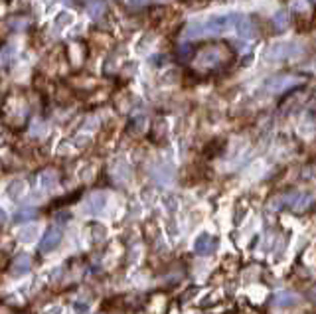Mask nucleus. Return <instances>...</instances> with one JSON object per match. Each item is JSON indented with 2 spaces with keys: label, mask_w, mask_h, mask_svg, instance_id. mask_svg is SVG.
<instances>
[{
  "label": "nucleus",
  "mask_w": 316,
  "mask_h": 314,
  "mask_svg": "<svg viewBox=\"0 0 316 314\" xmlns=\"http://www.w3.org/2000/svg\"><path fill=\"white\" fill-rule=\"evenodd\" d=\"M30 269H32V259H30V255H26V253L18 255L14 261H12V265H10V273H12L14 277H22V275H26Z\"/></svg>",
  "instance_id": "nucleus-7"
},
{
  "label": "nucleus",
  "mask_w": 316,
  "mask_h": 314,
  "mask_svg": "<svg viewBox=\"0 0 316 314\" xmlns=\"http://www.w3.org/2000/svg\"><path fill=\"white\" fill-rule=\"evenodd\" d=\"M14 54H16L14 45H8V47H6V50H4L2 54H0V61H2V63H10V61H12V56H14Z\"/></svg>",
  "instance_id": "nucleus-16"
},
{
  "label": "nucleus",
  "mask_w": 316,
  "mask_h": 314,
  "mask_svg": "<svg viewBox=\"0 0 316 314\" xmlns=\"http://www.w3.org/2000/svg\"><path fill=\"white\" fill-rule=\"evenodd\" d=\"M44 314H61V306H54V308H50V310H45Z\"/></svg>",
  "instance_id": "nucleus-19"
},
{
  "label": "nucleus",
  "mask_w": 316,
  "mask_h": 314,
  "mask_svg": "<svg viewBox=\"0 0 316 314\" xmlns=\"http://www.w3.org/2000/svg\"><path fill=\"white\" fill-rule=\"evenodd\" d=\"M36 233H38V231H36V227H26V229H22V231H20V239L22 241H32L34 237H36Z\"/></svg>",
  "instance_id": "nucleus-17"
},
{
  "label": "nucleus",
  "mask_w": 316,
  "mask_h": 314,
  "mask_svg": "<svg viewBox=\"0 0 316 314\" xmlns=\"http://www.w3.org/2000/svg\"><path fill=\"white\" fill-rule=\"evenodd\" d=\"M40 184H42L44 190H52V188H56V186H58V172H56V170H45V172H42V176H40Z\"/></svg>",
  "instance_id": "nucleus-10"
},
{
  "label": "nucleus",
  "mask_w": 316,
  "mask_h": 314,
  "mask_svg": "<svg viewBox=\"0 0 316 314\" xmlns=\"http://www.w3.org/2000/svg\"><path fill=\"white\" fill-rule=\"evenodd\" d=\"M241 20V14L237 12H231V14H217V16H210L206 20H200L190 24L184 36L186 38H206V36H220V34H226L231 28L237 26V22Z\"/></svg>",
  "instance_id": "nucleus-2"
},
{
  "label": "nucleus",
  "mask_w": 316,
  "mask_h": 314,
  "mask_svg": "<svg viewBox=\"0 0 316 314\" xmlns=\"http://www.w3.org/2000/svg\"><path fill=\"white\" fill-rule=\"evenodd\" d=\"M6 115L8 119L16 120V123H24L26 119V101L20 97H10L8 105H6Z\"/></svg>",
  "instance_id": "nucleus-4"
},
{
  "label": "nucleus",
  "mask_w": 316,
  "mask_h": 314,
  "mask_svg": "<svg viewBox=\"0 0 316 314\" xmlns=\"http://www.w3.org/2000/svg\"><path fill=\"white\" fill-rule=\"evenodd\" d=\"M105 204H107V196L103 192H95L87 200V211L89 213H99L101 209L105 208Z\"/></svg>",
  "instance_id": "nucleus-8"
},
{
  "label": "nucleus",
  "mask_w": 316,
  "mask_h": 314,
  "mask_svg": "<svg viewBox=\"0 0 316 314\" xmlns=\"http://www.w3.org/2000/svg\"><path fill=\"white\" fill-rule=\"evenodd\" d=\"M69 2H77V0H69Z\"/></svg>",
  "instance_id": "nucleus-22"
},
{
  "label": "nucleus",
  "mask_w": 316,
  "mask_h": 314,
  "mask_svg": "<svg viewBox=\"0 0 316 314\" xmlns=\"http://www.w3.org/2000/svg\"><path fill=\"white\" fill-rule=\"evenodd\" d=\"M215 247H217V239L213 235H210V233H206V231L200 233L196 241H194V251L198 255H211Z\"/></svg>",
  "instance_id": "nucleus-6"
},
{
  "label": "nucleus",
  "mask_w": 316,
  "mask_h": 314,
  "mask_svg": "<svg viewBox=\"0 0 316 314\" xmlns=\"http://www.w3.org/2000/svg\"><path fill=\"white\" fill-rule=\"evenodd\" d=\"M76 22V16L71 14V12H67V10H61L60 14L56 16V20H54V24L58 26V28H65V26H71Z\"/></svg>",
  "instance_id": "nucleus-12"
},
{
  "label": "nucleus",
  "mask_w": 316,
  "mask_h": 314,
  "mask_svg": "<svg viewBox=\"0 0 316 314\" xmlns=\"http://www.w3.org/2000/svg\"><path fill=\"white\" fill-rule=\"evenodd\" d=\"M297 52H301V50H297L293 44H288V42H279V44H275L269 47L267 58H269V60H285V58H293Z\"/></svg>",
  "instance_id": "nucleus-5"
},
{
  "label": "nucleus",
  "mask_w": 316,
  "mask_h": 314,
  "mask_svg": "<svg viewBox=\"0 0 316 314\" xmlns=\"http://www.w3.org/2000/svg\"><path fill=\"white\" fill-rule=\"evenodd\" d=\"M233 61V50L224 42L202 45L194 56V69L198 71H220Z\"/></svg>",
  "instance_id": "nucleus-1"
},
{
  "label": "nucleus",
  "mask_w": 316,
  "mask_h": 314,
  "mask_svg": "<svg viewBox=\"0 0 316 314\" xmlns=\"http://www.w3.org/2000/svg\"><path fill=\"white\" fill-rule=\"evenodd\" d=\"M308 2H312V4H316V0H308Z\"/></svg>",
  "instance_id": "nucleus-21"
},
{
  "label": "nucleus",
  "mask_w": 316,
  "mask_h": 314,
  "mask_svg": "<svg viewBox=\"0 0 316 314\" xmlns=\"http://www.w3.org/2000/svg\"><path fill=\"white\" fill-rule=\"evenodd\" d=\"M61 239H63L61 227H50V229L45 231V235L42 237V241H40V251H42V253L54 251V249L61 243Z\"/></svg>",
  "instance_id": "nucleus-3"
},
{
  "label": "nucleus",
  "mask_w": 316,
  "mask_h": 314,
  "mask_svg": "<svg viewBox=\"0 0 316 314\" xmlns=\"http://www.w3.org/2000/svg\"><path fill=\"white\" fill-rule=\"evenodd\" d=\"M24 190H26V184H24L22 180H14V182L8 186V196H10L12 200H18L20 196L24 194Z\"/></svg>",
  "instance_id": "nucleus-13"
},
{
  "label": "nucleus",
  "mask_w": 316,
  "mask_h": 314,
  "mask_svg": "<svg viewBox=\"0 0 316 314\" xmlns=\"http://www.w3.org/2000/svg\"><path fill=\"white\" fill-rule=\"evenodd\" d=\"M235 28H237L241 38H247V40H249V38H255V28H253V24H251L249 18H243V16H241V20L237 22Z\"/></svg>",
  "instance_id": "nucleus-9"
},
{
  "label": "nucleus",
  "mask_w": 316,
  "mask_h": 314,
  "mask_svg": "<svg viewBox=\"0 0 316 314\" xmlns=\"http://www.w3.org/2000/svg\"><path fill=\"white\" fill-rule=\"evenodd\" d=\"M273 22L277 24V30H286L288 28V12L286 10H279L275 18H273Z\"/></svg>",
  "instance_id": "nucleus-15"
},
{
  "label": "nucleus",
  "mask_w": 316,
  "mask_h": 314,
  "mask_svg": "<svg viewBox=\"0 0 316 314\" xmlns=\"http://www.w3.org/2000/svg\"><path fill=\"white\" fill-rule=\"evenodd\" d=\"M36 215H38L36 209H22V211H18V213L14 215V222L16 224H24V222L36 220Z\"/></svg>",
  "instance_id": "nucleus-14"
},
{
  "label": "nucleus",
  "mask_w": 316,
  "mask_h": 314,
  "mask_svg": "<svg viewBox=\"0 0 316 314\" xmlns=\"http://www.w3.org/2000/svg\"><path fill=\"white\" fill-rule=\"evenodd\" d=\"M275 302H277L279 306H295V304L299 302V297L293 295V293H279V295L275 297Z\"/></svg>",
  "instance_id": "nucleus-11"
},
{
  "label": "nucleus",
  "mask_w": 316,
  "mask_h": 314,
  "mask_svg": "<svg viewBox=\"0 0 316 314\" xmlns=\"http://www.w3.org/2000/svg\"><path fill=\"white\" fill-rule=\"evenodd\" d=\"M6 222V213H4V209H0V224H4Z\"/></svg>",
  "instance_id": "nucleus-20"
},
{
  "label": "nucleus",
  "mask_w": 316,
  "mask_h": 314,
  "mask_svg": "<svg viewBox=\"0 0 316 314\" xmlns=\"http://www.w3.org/2000/svg\"><path fill=\"white\" fill-rule=\"evenodd\" d=\"M151 0H129V6H133V8H142V6H147Z\"/></svg>",
  "instance_id": "nucleus-18"
}]
</instances>
